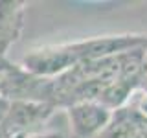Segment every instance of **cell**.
Returning a JSON list of instances; mask_svg holds the SVG:
<instances>
[{"label":"cell","mask_w":147,"mask_h":138,"mask_svg":"<svg viewBox=\"0 0 147 138\" xmlns=\"http://www.w3.org/2000/svg\"><path fill=\"white\" fill-rule=\"evenodd\" d=\"M9 138H24V135H15V136H9Z\"/></svg>","instance_id":"5b68a950"},{"label":"cell","mask_w":147,"mask_h":138,"mask_svg":"<svg viewBox=\"0 0 147 138\" xmlns=\"http://www.w3.org/2000/svg\"><path fill=\"white\" fill-rule=\"evenodd\" d=\"M138 90H142V92H145V94H147V72L142 74L140 83H138Z\"/></svg>","instance_id":"277c9868"},{"label":"cell","mask_w":147,"mask_h":138,"mask_svg":"<svg viewBox=\"0 0 147 138\" xmlns=\"http://www.w3.org/2000/svg\"><path fill=\"white\" fill-rule=\"evenodd\" d=\"M112 110L98 101H79L68 107L70 133L74 138H98L107 129Z\"/></svg>","instance_id":"6da1fadb"},{"label":"cell","mask_w":147,"mask_h":138,"mask_svg":"<svg viewBox=\"0 0 147 138\" xmlns=\"http://www.w3.org/2000/svg\"><path fill=\"white\" fill-rule=\"evenodd\" d=\"M52 112H53L52 103L30 101V99H15L9 103L7 114L4 118V122L0 123V129L7 135V138L15 136V135H24L22 129L44 122Z\"/></svg>","instance_id":"7a4b0ae2"},{"label":"cell","mask_w":147,"mask_h":138,"mask_svg":"<svg viewBox=\"0 0 147 138\" xmlns=\"http://www.w3.org/2000/svg\"><path fill=\"white\" fill-rule=\"evenodd\" d=\"M24 138H64L61 133H35V135H24Z\"/></svg>","instance_id":"3957f363"}]
</instances>
